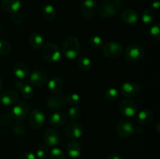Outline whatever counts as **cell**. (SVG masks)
<instances>
[{
	"instance_id": "obj_10",
	"label": "cell",
	"mask_w": 160,
	"mask_h": 159,
	"mask_svg": "<svg viewBox=\"0 0 160 159\" xmlns=\"http://www.w3.org/2000/svg\"><path fill=\"white\" fill-rule=\"evenodd\" d=\"M45 116L43 112L39 109H34L31 111L29 115L30 126L34 129H39L45 125Z\"/></svg>"
},
{
	"instance_id": "obj_18",
	"label": "cell",
	"mask_w": 160,
	"mask_h": 159,
	"mask_svg": "<svg viewBox=\"0 0 160 159\" xmlns=\"http://www.w3.org/2000/svg\"><path fill=\"white\" fill-rule=\"evenodd\" d=\"M15 87L21 92L22 96L24 98L29 99L31 98L34 94V90L32 86L23 81L18 80L15 83Z\"/></svg>"
},
{
	"instance_id": "obj_15",
	"label": "cell",
	"mask_w": 160,
	"mask_h": 159,
	"mask_svg": "<svg viewBox=\"0 0 160 159\" xmlns=\"http://www.w3.org/2000/svg\"><path fill=\"white\" fill-rule=\"evenodd\" d=\"M66 102V97L62 94L53 95L47 100V106L51 110L58 111L62 108Z\"/></svg>"
},
{
	"instance_id": "obj_8",
	"label": "cell",
	"mask_w": 160,
	"mask_h": 159,
	"mask_svg": "<svg viewBox=\"0 0 160 159\" xmlns=\"http://www.w3.org/2000/svg\"><path fill=\"white\" fill-rule=\"evenodd\" d=\"M65 134L67 138L75 140L81 138L83 135L82 126L78 122L71 121L67 123L65 126Z\"/></svg>"
},
{
	"instance_id": "obj_24",
	"label": "cell",
	"mask_w": 160,
	"mask_h": 159,
	"mask_svg": "<svg viewBox=\"0 0 160 159\" xmlns=\"http://www.w3.org/2000/svg\"><path fill=\"white\" fill-rule=\"evenodd\" d=\"M47 84H48V89L52 93L57 94L62 90V82L60 78L55 76L48 80Z\"/></svg>"
},
{
	"instance_id": "obj_6",
	"label": "cell",
	"mask_w": 160,
	"mask_h": 159,
	"mask_svg": "<svg viewBox=\"0 0 160 159\" xmlns=\"http://www.w3.org/2000/svg\"><path fill=\"white\" fill-rule=\"evenodd\" d=\"M134 125L132 122L126 119H122L117 123L116 126V132L120 138L127 139L132 136L134 132Z\"/></svg>"
},
{
	"instance_id": "obj_25",
	"label": "cell",
	"mask_w": 160,
	"mask_h": 159,
	"mask_svg": "<svg viewBox=\"0 0 160 159\" xmlns=\"http://www.w3.org/2000/svg\"><path fill=\"white\" fill-rule=\"evenodd\" d=\"M44 38L42 35L38 33H34L29 37V44L33 48L38 49L43 46Z\"/></svg>"
},
{
	"instance_id": "obj_16",
	"label": "cell",
	"mask_w": 160,
	"mask_h": 159,
	"mask_svg": "<svg viewBox=\"0 0 160 159\" xmlns=\"http://www.w3.org/2000/svg\"><path fill=\"white\" fill-rule=\"evenodd\" d=\"M19 99V95L17 92L12 90H8L2 92L0 95V102L6 106L13 105L17 103Z\"/></svg>"
},
{
	"instance_id": "obj_33",
	"label": "cell",
	"mask_w": 160,
	"mask_h": 159,
	"mask_svg": "<svg viewBox=\"0 0 160 159\" xmlns=\"http://www.w3.org/2000/svg\"><path fill=\"white\" fill-rule=\"evenodd\" d=\"M149 34L152 38L154 39L156 41H160V26L159 23H156L153 25L149 31Z\"/></svg>"
},
{
	"instance_id": "obj_14",
	"label": "cell",
	"mask_w": 160,
	"mask_h": 159,
	"mask_svg": "<svg viewBox=\"0 0 160 159\" xmlns=\"http://www.w3.org/2000/svg\"><path fill=\"white\" fill-rule=\"evenodd\" d=\"M44 142L49 147H55L59 143L61 137L59 132L53 128L46 129L44 133Z\"/></svg>"
},
{
	"instance_id": "obj_34",
	"label": "cell",
	"mask_w": 160,
	"mask_h": 159,
	"mask_svg": "<svg viewBox=\"0 0 160 159\" xmlns=\"http://www.w3.org/2000/svg\"><path fill=\"white\" fill-rule=\"evenodd\" d=\"M50 159H64L65 158V154L64 152L61 149L58 147H55L51 150L49 153Z\"/></svg>"
},
{
	"instance_id": "obj_12",
	"label": "cell",
	"mask_w": 160,
	"mask_h": 159,
	"mask_svg": "<svg viewBox=\"0 0 160 159\" xmlns=\"http://www.w3.org/2000/svg\"><path fill=\"white\" fill-rule=\"evenodd\" d=\"M98 10V4L95 0H84L81 6V12L86 18H92Z\"/></svg>"
},
{
	"instance_id": "obj_36",
	"label": "cell",
	"mask_w": 160,
	"mask_h": 159,
	"mask_svg": "<svg viewBox=\"0 0 160 159\" xmlns=\"http://www.w3.org/2000/svg\"><path fill=\"white\" fill-rule=\"evenodd\" d=\"M49 154V151L47 147L41 146L36 152V157L38 159H45Z\"/></svg>"
},
{
	"instance_id": "obj_11",
	"label": "cell",
	"mask_w": 160,
	"mask_h": 159,
	"mask_svg": "<svg viewBox=\"0 0 160 159\" xmlns=\"http://www.w3.org/2000/svg\"><path fill=\"white\" fill-rule=\"evenodd\" d=\"M120 112L127 118H132L135 116L138 112V107L135 103L129 99H125L120 104Z\"/></svg>"
},
{
	"instance_id": "obj_42",
	"label": "cell",
	"mask_w": 160,
	"mask_h": 159,
	"mask_svg": "<svg viewBox=\"0 0 160 159\" xmlns=\"http://www.w3.org/2000/svg\"><path fill=\"white\" fill-rule=\"evenodd\" d=\"M2 86H3V82H2V78L0 77V91L2 90Z\"/></svg>"
},
{
	"instance_id": "obj_2",
	"label": "cell",
	"mask_w": 160,
	"mask_h": 159,
	"mask_svg": "<svg viewBox=\"0 0 160 159\" xmlns=\"http://www.w3.org/2000/svg\"><path fill=\"white\" fill-rule=\"evenodd\" d=\"M121 9L120 0H103L98 8V13L102 18H112L115 17Z\"/></svg>"
},
{
	"instance_id": "obj_9",
	"label": "cell",
	"mask_w": 160,
	"mask_h": 159,
	"mask_svg": "<svg viewBox=\"0 0 160 159\" xmlns=\"http://www.w3.org/2000/svg\"><path fill=\"white\" fill-rule=\"evenodd\" d=\"M29 111L30 107L26 102H20L12 108L10 114L14 120L22 121L28 116Z\"/></svg>"
},
{
	"instance_id": "obj_19",
	"label": "cell",
	"mask_w": 160,
	"mask_h": 159,
	"mask_svg": "<svg viewBox=\"0 0 160 159\" xmlns=\"http://www.w3.org/2000/svg\"><path fill=\"white\" fill-rule=\"evenodd\" d=\"M154 114L150 109H143L137 115V123L142 126H148L152 122Z\"/></svg>"
},
{
	"instance_id": "obj_4",
	"label": "cell",
	"mask_w": 160,
	"mask_h": 159,
	"mask_svg": "<svg viewBox=\"0 0 160 159\" xmlns=\"http://www.w3.org/2000/svg\"><path fill=\"white\" fill-rule=\"evenodd\" d=\"M123 46L118 41H109L102 47V54L109 59H116L123 54Z\"/></svg>"
},
{
	"instance_id": "obj_3",
	"label": "cell",
	"mask_w": 160,
	"mask_h": 159,
	"mask_svg": "<svg viewBox=\"0 0 160 159\" xmlns=\"http://www.w3.org/2000/svg\"><path fill=\"white\" fill-rule=\"evenodd\" d=\"M42 56L48 62H57L61 58V52L57 45L52 42H48L42 46Z\"/></svg>"
},
{
	"instance_id": "obj_21",
	"label": "cell",
	"mask_w": 160,
	"mask_h": 159,
	"mask_svg": "<svg viewBox=\"0 0 160 159\" xmlns=\"http://www.w3.org/2000/svg\"><path fill=\"white\" fill-rule=\"evenodd\" d=\"M122 20L128 24H135L138 20V15L133 9H126L122 13Z\"/></svg>"
},
{
	"instance_id": "obj_22",
	"label": "cell",
	"mask_w": 160,
	"mask_h": 159,
	"mask_svg": "<svg viewBox=\"0 0 160 159\" xmlns=\"http://www.w3.org/2000/svg\"><path fill=\"white\" fill-rule=\"evenodd\" d=\"M13 73L18 79H25L29 75V68L26 64L17 62L13 65Z\"/></svg>"
},
{
	"instance_id": "obj_38",
	"label": "cell",
	"mask_w": 160,
	"mask_h": 159,
	"mask_svg": "<svg viewBox=\"0 0 160 159\" xmlns=\"http://www.w3.org/2000/svg\"><path fill=\"white\" fill-rule=\"evenodd\" d=\"M23 17L22 14H20V12H13L12 15V21L15 24H20V23L23 22Z\"/></svg>"
},
{
	"instance_id": "obj_40",
	"label": "cell",
	"mask_w": 160,
	"mask_h": 159,
	"mask_svg": "<svg viewBox=\"0 0 160 159\" xmlns=\"http://www.w3.org/2000/svg\"><path fill=\"white\" fill-rule=\"evenodd\" d=\"M106 159H123L122 156L120 154H117V153H113V154H111L106 157Z\"/></svg>"
},
{
	"instance_id": "obj_30",
	"label": "cell",
	"mask_w": 160,
	"mask_h": 159,
	"mask_svg": "<svg viewBox=\"0 0 160 159\" xmlns=\"http://www.w3.org/2000/svg\"><path fill=\"white\" fill-rule=\"evenodd\" d=\"M12 46L6 40H0V55H7L11 52Z\"/></svg>"
},
{
	"instance_id": "obj_37",
	"label": "cell",
	"mask_w": 160,
	"mask_h": 159,
	"mask_svg": "<svg viewBox=\"0 0 160 159\" xmlns=\"http://www.w3.org/2000/svg\"><path fill=\"white\" fill-rule=\"evenodd\" d=\"M12 131L16 135L23 136L26 132V129H25L24 126H22V125H15L14 127L12 128Z\"/></svg>"
},
{
	"instance_id": "obj_32",
	"label": "cell",
	"mask_w": 160,
	"mask_h": 159,
	"mask_svg": "<svg viewBox=\"0 0 160 159\" xmlns=\"http://www.w3.org/2000/svg\"><path fill=\"white\" fill-rule=\"evenodd\" d=\"M66 101L69 104L72 106H76L78 105V104L81 101V97L77 93H72L70 94L66 98Z\"/></svg>"
},
{
	"instance_id": "obj_1",
	"label": "cell",
	"mask_w": 160,
	"mask_h": 159,
	"mask_svg": "<svg viewBox=\"0 0 160 159\" xmlns=\"http://www.w3.org/2000/svg\"><path fill=\"white\" fill-rule=\"evenodd\" d=\"M81 52V44L75 36H68L62 43V53L68 59H74Z\"/></svg>"
},
{
	"instance_id": "obj_20",
	"label": "cell",
	"mask_w": 160,
	"mask_h": 159,
	"mask_svg": "<svg viewBox=\"0 0 160 159\" xmlns=\"http://www.w3.org/2000/svg\"><path fill=\"white\" fill-rule=\"evenodd\" d=\"M48 121L52 126L59 127V126H63L67 123V116L64 112L56 111L50 115Z\"/></svg>"
},
{
	"instance_id": "obj_28",
	"label": "cell",
	"mask_w": 160,
	"mask_h": 159,
	"mask_svg": "<svg viewBox=\"0 0 160 159\" xmlns=\"http://www.w3.org/2000/svg\"><path fill=\"white\" fill-rule=\"evenodd\" d=\"M142 22L145 25H148L152 23L155 20V13L152 9H145L142 13Z\"/></svg>"
},
{
	"instance_id": "obj_41",
	"label": "cell",
	"mask_w": 160,
	"mask_h": 159,
	"mask_svg": "<svg viewBox=\"0 0 160 159\" xmlns=\"http://www.w3.org/2000/svg\"><path fill=\"white\" fill-rule=\"evenodd\" d=\"M160 6V2L159 1H154L152 3V8L155 10H157L159 9Z\"/></svg>"
},
{
	"instance_id": "obj_26",
	"label": "cell",
	"mask_w": 160,
	"mask_h": 159,
	"mask_svg": "<svg viewBox=\"0 0 160 159\" xmlns=\"http://www.w3.org/2000/svg\"><path fill=\"white\" fill-rule=\"evenodd\" d=\"M44 18L48 21H52L54 20L56 17V11L54 6L51 4H48L44 7L42 11Z\"/></svg>"
},
{
	"instance_id": "obj_17",
	"label": "cell",
	"mask_w": 160,
	"mask_h": 159,
	"mask_svg": "<svg viewBox=\"0 0 160 159\" xmlns=\"http://www.w3.org/2000/svg\"><path fill=\"white\" fill-rule=\"evenodd\" d=\"M0 6L6 12H17L21 7L20 0H1Z\"/></svg>"
},
{
	"instance_id": "obj_29",
	"label": "cell",
	"mask_w": 160,
	"mask_h": 159,
	"mask_svg": "<svg viewBox=\"0 0 160 159\" xmlns=\"http://www.w3.org/2000/svg\"><path fill=\"white\" fill-rule=\"evenodd\" d=\"M104 96L107 101H114L118 99L119 92L117 89L114 88V87H111V88H109L105 91Z\"/></svg>"
},
{
	"instance_id": "obj_35",
	"label": "cell",
	"mask_w": 160,
	"mask_h": 159,
	"mask_svg": "<svg viewBox=\"0 0 160 159\" xmlns=\"http://www.w3.org/2000/svg\"><path fill=\"white\" fill-rule=\"evenodd\" d=\"M69 115L73 120H77L81 117V109L77 106H73L69 109Z\"/></svg>"
},
{
	"instance_id": "obj_43",
	"label": "cell",
	"mask_w": 160,
	"mask_h": 159,
	"mask_svg": "<svg viewBox=\"0 0 160 159\" xmlns=\"http://www.w3.org/2000/svg\"><path fill=\"white\" fill-rule=\"evenodd\" d=\"M0 32H1V26H0Z\"/></svg>"
},
{
	"instance_id": "obj_23",
	"label": "cell",
	"mask_w": 160,
	"mask_h": 159,
	"mask_svg": "<svg viewBox=\"0 0 160 159\" xmlns=\"http://www.w3.org/2000/svg\"><path fill=\"white\" fill-rule=\"evenodd\" d=\"M67 151L68 155L72 158H77L81 154V146L76 140H72L67 144Z\"/></svg>"
},
{
	"instance_id": "obj_7",
	"label": "cell",
	"mask_w": 160,
	"mask_h": 159,
	"mask_svg": "<svg viewBox=\"0 0 160 159\" xmlns=\"http://www.w3.org/2000/svg\"><path fill=\"white\" fill-rule=\"evenodd\" d=\"M120 91L123 96L126 98H134L140 94L142 92V87L137 83L128 81L122 84Z\"/></svg>"
},
{
	"instance_id": "obj_13",
	"label": "cell",
	"mask_w": 160,
	"mask_h": 159,
	"mask_svg": "<svg viewBox=\"0 0 160 159\" xmlns=\"http://www.w3.org/2000/svg\"><path fill=\"white\" fill-rule=\"evenodd\" d=\"M29 78L31 84L38 87H44L48 83V76L42 70H34L30 74Z\"/></svg>"
},
{
	"instance_id": "obj_5",
	"label": "cell",
	"mask_w": 160,
	"mask_h": 159,
	"mask_svg": "<svg viewBox=\"0 0 160 159\" xmlns=\"http://www.w3.org/2000/svg\"><path fill=\"white\" fill-rule=\"evenodd\" d=\"M125 58L131 62H138L143 59L145 55V50L143 47L138 44H132L128 46L124 51Z\"/></svg>"
},
{
	"instance_id": "obj_31",
	"label": "cell",
	"mask_w": 160,
	"mask_h": 159,
	"mask_svg": "<svg viewBox=\"0 0 160 159\" xmlns=\"http://www.w3.org/2000/svg\"><path fill=\"white\" fill-rule=\"evenodd\" d=\"M89 44L95 49L100 48L103 45V40L100 36L94 35L89 38Z\"/></svg>"
},
{
	"instance_id": "obj_27",
	"label": "cell",
	"mask_w": 160,
	"mask_h": 159,
	"mask_svg": "<svg viewBox=\"0 0 160 159\" xmlns=\"http://www.w3.org/2000/svg\"><path fill=\"white\" fill-rule=\"evenodd\" d=\"M78 65L80 70L82 71H88L92 68V61L88 57H81L78 59Z\"/></svg>"
},
{
	"instance_id": "obj_39",
	"label": "cell",
	"mask_w": 160,
	"mask_h": 159,
	"mask_svg": "<svg viewBox=\"0 0 160 159\" xmlns=\"http://www.w3.org/2000/svg\"><path fill=\"white\" fill-rule=\"evenodd\" d=\"M21 159H37V157L34 154L31 152H26L22 155Z\"/></svg>"
}]
</instances>
